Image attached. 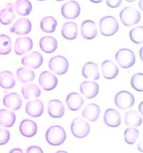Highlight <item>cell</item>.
<instances>
[{
  "mask_svg": "<svg viewBox=\"0 0 143 153\" xmlns=\"http://www.w3.org/2000/svg\"><path fill=\"white\" fill-rule=\"evenodd\" d=\"M45 138L50 145H61L66 139V131L60 125H52L47 130Z\"/></svg>",
  "mask_w": 143,
  "mask_h": 153,
  "instance_id": "obj_1",
  "label": "cell"
},
{
  "mask_svg": "<svg viewBox=\"0 0 143 153\" xmlns=\"http://www.w3.org/2000/svg\"><path fill=\"white\" fill-rule=\"evenodd\" d=\"M119 25L117 20L114 17L105 16L99 20V30L101 34L105 36H111L116 33Z\"/></svg>",
  "mask_w": 143,
  "mask_h": 153,
  "instance_id": "obj_2",
  "label": "cell"
},
{
  "mask_svg": "<svg viewBox=\"0 0 143 153\" xmlns=\"http://www.w3.org/2000/svg\"><path fill=\"white\" fill-rule=\"evenodd\" d=\"M119 18L124 25L130 27L139 23L141 14L135 8L127 6L122 10L119 13Z\"/></svg>",
  "mask_w": 143,
  "mask_h": 153,
  "instance_id": "obj_3",
  "label": "cell"
},
{
  "mask_svg": "<svg viewBox=\"0 0 143 153\" xmlns=\"http://www.w3.org/2000/svg\"><path fill=\"white\" fill-rule=\"evenodd\" d=\"M115 60L123 68H129L134 66L136 61L135 53L129 48H121L119 50L115 56Z\"/></svg>",
  "mask_w": 143,
  "mask_h": 153,
  "instance_id": "obj_4",
  "label": "cell"
},
{
  "mask_svg": "<svg viewBox=\"0 0 143 153\" xmlns=\"http://www.w3.org/2000/svg\"><path fill=\"white\" fill-rule=\"evenodd\" d=\"M71 133L78 139H83L90 133V125L84 119L77 117L72 121L71 123Z\"/></svg>",
  "mask_w": 143,
  "mask_h": 153,
  "instance_id": "obj_5",
  "label": "cell"
},
{
  "mask_svg": "<svg viewBox=\"0 0 143 153\" xmlns=\"http://www.w3.org/2000/svg\"><path fill=\"white\" fill-rule=\"evenodd\" d=\"M49 69L56 74L62 76L66 74L69 68V62L66 57L56 55L52 57L48 62Z\"/></svg>",
  "mask_w": 143,
  "mask_h": 153,
  "instance_id": "obj_6",
  "label": "cell"
},
{
  "mask_svg": "<svg viewBox=\"0 0 143 153\" xmlns=\"http://www.w3.org/2000/svg\"><path fill=\"white\" fill-rule=\"evenodd\" d=\"M135 97L129 91H121L115 95L114 102L118 108L120 109H127L135 104Z\"/></svg>",
  "mask_w": 143,
  "mask_h": 153,
  "instance_id": "obj_7",
  "label": "cell"
},
{
  "mask_svg": "<svg viewBox=\"0 0 143 153\" xmlns=\"http://www.w3.org/2000/svg\"><path fill=\"white\" fill-rule=\"evenodd\" d=\"M81 13L80 4L74 0L64 4L61 7V13L62 16L67 19H75L78 17Z\"/></svg>",
  "mask_w": 143,
  "mask_h": 153,
  "instance_id": "obj_8",
  "label": "cell"
},
{
  "mask_svg": "<svg viewBox=\"0 0 143 153\" xmlns=\"http://www.w3.org/2000/svg\"><path fill=\"white\" fill-rule=\"evenodd\" d=\"M39 82L44 90L51 91L57 86L58 78L53 73L44 71L41 72L39 76Z\"/></svg>",
  "mask_w": 143,
  "mask_h": 153,
  "instance_id": "obj_9",
  "label": "cell"
},
{
  "mask_svg": "<svg viewBox=\"0 0 143 153\" xmlns=\"http://www.w3.org/2000/svg\"><path fill=\"white\" fill-rule=\"evenodd\" d=\"M43 56L37 51H33L27 54L21 59V64L24 66L33 69H37L42 66L43 63Z\"/></svg>",
  "mask_w": 143,
  "mask_h": 153,
  "instance_id": "obj_10",
  "label": "cell"
},
{
  "mask_svg": "<svg viewBox=\"0 0 143 153\" xmlns=\"http://www.w3.org/2000/svg\"><path fill=\"white\" fill-rule=\"evenodd\" d=\"M33 47V40L28 36H21L16 39L14 45V51L16 54L21 56L32 50Z\"/></svg>",
  "mask_w": 143,
  "mask_h": 153,
  "instance_id": "obj_11",
  "label": "cell"
},
{
  "mask_svg": "<svg viewBox=\"0 0 143 153\" xmlns=\"http://www.w3.org/2000/svg\"><path fill=\"white\" fill-rule=\"evenodd\" d=\"M31 29L32 24L29 19L27 18H20L14 23L10 29V31L11 33L18 35H25L29 34Z\"/></svg>",
  "mask_w": 143,
  "mask_h": 153,
  "instance_id": "obj_12",
  "label": "cell"
},
{
  "mask_svg": "<svg viewBox=\"0 0 143 153\" xmlns=\"http://www.w3.org/2000/svg\"><path fill=\"white\" fill-rule=\"evenodd\" d=\"M99 85L93 81H84L80 85V90L82 94L87 99H93L99 93Z\"/></svg>",
  "mask_w": 143,
  "mask_h": 153,
  "instance_id": "obj_13",
  "label": "cell"
},
{
  "mask_svg": "<svg viewBox=\"0 0 143 153\" xmlns=\"http://www.w3.org/2000/svg\"><path fill=\"white\" fill-rule=\"evenodd\" d=\"M103 121L105 124L109 127H117L121 123L120 113L115 109H108L106 110L103 115Z\"/></svg>",
  "mask_w": 143,
  "mask_h": 153,
  "instance_id": "obj_14",
  "label": "cell"
},
{
  "mask_svg": "<svg viewBox=\"0 0 143 153\" xmlns=\"http://www.w3.org/2000/svg\"><path fill=\"white\" fill-rule=\"evenodd\" d=\"M98 30L96 23L92 20H86L81 25V35L84 39L92 40L95 39Z\"/></svg>",
  "mask_w": 143,
  "mask_h": 153,
  "instance_id": "obj_15",
  "label": "cell"
},
{
  "mask_svg": "<svg viewBox=\"0 0 143 153\" xmlns=\"http://www.w3.org/2000/svg\"><path fill=\"white\" fill-rule=\"evenodd\" d=\"M48 114L53 118H61L65 114V108L59 100H51L48 103Z\"/></svg>",
  "mask_w": 143,
  "mask_h": 153,
  "instance_id": "obj_16",
  "label": "cell"
},
{
  "mask_svg": "<svg viewBox=\"0 0 143 153\" xmlns=\"http://www.w3.org/2000/svg\"><path fill=\"white\" fill-rule=\"evenodd\" d=\"M25 111L31 117H40L44 112V103L40 100L29 101L25 106Z\"/></svg>",
  "mask_w": 143,
  "mask_h": 153,
  "instance_id": "obj_17",
  "label": "cell"
},
{
  "mask_svg": "<svg viewBox=\"0 0 143 153\" xmlns=\"http://www.w3.org/2000/svg\"><path fill=\"white\" fill-rule=\"evenodd\" d=\"M3 104L6 108L14 111L19 110L23 104V101L19 94L16 92L8 94L3 99Z\"/></svg>",
  "mask_w": 143,
  "mask_h": 153,
  "instance_id": "obj_18",
  "label": "cell"
},
{
  "mask_svg": "<svg viewBox=\"0 0 143 153\" xmlns=\"http://www.w3.org/2000/svg\"><path fill=\"white\" fill-rule=\"evenodd\" d=\"M82 73L84 77L88 79L97 80L100 77L98 65L93 62H87L82 67Z\"/></svg>",
  "mask_w": 143,
  "mask_h": 153,
  "instance_id": "obj_19",
  "label": "cell"
},
{
  "mask_svg": "<svg viewBox=\"0 0 143 153\" xmlns=\"http://www.w3.org/2000/svg\"><path fill=\"white\" fill-rule=\"evenodd\" d=\"M102 72L103 78L112 79L118 76L119 68L112 60H106L102 64Z\"/></svg>",
  "mask_w": 143,
  "mask_h": 153,
  "instance_id": "obj_20",
  "label": "cell"
},
{
  "mask_svg": "<svg viewBox=\"0 0 143 153\" xmlns=\"http://www.w3.org/2000/svg\"><path fill=\"white\" fill-rule=\"evenodd\" d=\"M37 125L31 119H24L19 125V131L23 136L33 137L37 133Z\"/></svg>",
  "mask_w": 143,
  "mask_h": 153,
  "instance_id": "obj_21",
  "label": "cell"
},
{
  "mask_svg": "<svg viewBox=\"0 0 143 153\" xmlns=\"http://www.w3.org/2000/svg\"><path fill=\"white\" fill-rule=\"evenodd\" d=\"M41 50L47 54L54 53L58 48L57 40L51 36H44L39 41Z\"/></svg>",
  "mask_w": 143,
  "mask_h": 153,
  "instance_id": "obj_22",
  "label": "cell"
},
{
  "mask_svg": "<svg viewBox=\"0 0 143 153\" xmlns=\"http://www.w3.org/2000/svg\"><path fill=\"white\" fill-rule=\"evenodd\" d=\"M84 99L77 92H72L67 96L66 103L69 109L76 111L80 109L84 105Z\"/></svg>",
  "mask_w": 143,
  "mask_h": 153,
  "instance_id": "obj_23",
  "label": "cell"
},
{
  "mask_svg": "<svg viewBox=\"0 0 143 153\" xmlns=\"http://www.w3.org/2000/svg\"><path fill=\"white\" fill-rule=\"evenodd\" d=\"M78 33V27L75 22L69 21L64 23L62 25L61 34L67 40H74L76 39Z\"/></svg>",
  "mask_w": 143,
  "mask_h": 153,
  "instance_id": "obj_24",
  "label": "cell"
},
{
  "mask_svg": "<svg viewBox=\"0 0 143 153\" xmlns=\"http://www.w3.org/2000/svg\"><path fill=\"white\" fill-rule=\"evenodd\" d=\"M83 117L91 122H94L99 119L100 115V108L97 104L89 103L86 105L82 111Z\"/></svg>",
  "mask_w": 143,
  "mask_h": 153,
  "instance_id": "obj_25",
  "label": "cell"
},
{
  "mask_svg": "<svg viewBox=\"0 0 143 153\" xmlns=\"http://www.w3.org/2000/svg\"><path fill=\"white\" fill-rule=\"evenodd\" d=\"M16 15L13 11V3H9L7 6L0 11V23L4 25H9L13 22Z\"/></svg>",
  "mask_w": 143,
  "mask_h": 153,
  "instance_id": "obj_26",
  "label": "cell"
},
{
  "mask_svg": "<svg viewBox=\"0 0 143 153\" xmlns=\"http://www.w3.org/2000/svg\"><path fill=\"white\" fill-rule=\"evenodd\" d=\"M16 115L14 112L6 109H0V125L10 128L16 123Z\"/></svg>",
  "mask_w": 143,
  "mask_h": 153,
  "instance_id": "obj_27",
  "label": "cell"
},
{
  "mask_svg": "<svg viewBox=\"0 0 143 153\" xmlns=\"http://www.w3.org/2000/svg\"><path fill=\"white\" fill-rule=\"evenodd\" d=\"M16 79L13 73L7 70L0 72V87L10 90L16 85Z\"/></svg>",
  "mask_w": 143,
  "mask_h": 153,
  "instance_id": "obj_28",
  "label": "cell"
},
{
  "mask_svg": "<svg viewBox=\"0 0 143 153\" xmlns=\"http://www.w3.org/2000/svg\"><path fill=\"white\" fill-rule=\"evenodd\" d=\"M142 123L141 116L135 110H130L124 114V123L129 127H139Z\"/></svg>",
  "mask_w": 143,
  "mask_h": 153,
  "instance_id": "obj_29",
  "label": "cell"
},
{
  "mask_svg": "<svg viewBox=\"0 0 143 153\" xmlns=\"http://www.w3.org/2000/svg\"><path fill=\"white\" fill-rule=\"evenodd\" d=\"M21 93L24 98L25 100H29L33 97L37 98L40 97L41 90L36 84H30L24 85L21 89Z\"/></svg>",
  "mask_w": 143,
  "mask_h": 153,
  "instance_id": "obj_30",
  "label": "cell"
},
{
  "mask_svg": "<svg viewBox=\"0 0 143 153\" xmlns=\"http://www.w3.org/2000/svg\"><path fill=\"white\" fill-rule=\"evenodd\" d=\"M15 10L21 16H27L32 11V4L29 0H17L15 3Z\"/></svg>",
  "mask_w": 143,
  "mask_h": 153,
  "instance_id": "obj_31",
  "label": "cell"
},
{
  "mask_svg": "<svg viewBox=\"0 0 143 153\" xmlns=\"http://www.w3.org/2000/svg\"><path fill=\"white\" fill-rule=\"evenodd\" d=\"M58 25L55 18L52 16H47L41 21L40 27L42 31L46 33H52L55 31Z\"/></svg>",
  "mask_w": 143,
  "mask_h": 153,
  "instance_id": "obj_32",
  "label": "cell"
},
{
  "mask_svg": "<svg viewBox=\"0 0 143 153\" xmlns=\"http://www.w3.org/2000/svg\"><path fill=\"white\" fill-rule=\"evenodd\" d=\"M16 74L18 80L23 84L31 82L35 78V73L34 71L26 68H19L17 69Z\"/></svg>",
  "mask_w": 143,
  "mask_h": 153,
  "instance_id": "obj_33",
  "label": "cell"
},
{
  "mask_svg": "<svg viewBox=\"0 0 143 153\" xmlns=\"http://www.w3.org/2000/svg\"><path fill=\"white\" fill-rule=\"evenodd\" d=\"M12 49V41L7 35H0V55L9 54Z\"/></svg>",
  "mask_w": 143,
  "mask_h": 153,
  "instance_id": "obj_34",
  "label": "cell"
},
{
  "mask_svg": "<svg viewBox=\"0 0 143 153\" xmlns=\"http://www.w3.org/2000/svg\"><path fill=\"white\" fill-rule=\"evenodd\" d=\"M140 132L137 128L129 127L124 131V139L125 142L129 145H134L138 139Z\"/></svg>",
  "mask_w": 143,
  "mask_h": 153,
  "instance_id": "obj_35",
  "label": "cell"
},
{
  "mask_svg": "<svg viewBox=\"0 0 143 153\" xmlns=\"http://www.w3.org/2000/svg\"><path fill=\"white\" fill-rule=\"evenodd\" d=\"M129 37L131 41L136 45L143 42V27L138 26L133 28L129 32Z\"/></svg>",
  "mask_w": 143,
  "mask_h": 153,
  "instance_id": "obj_36",
  "label": "cell"
},
{
  "mask_svg": "<svg viewBox=\"0 0 143 153\" xmlns=\"http://www.w3.org/2000/svg\"><path fill=\"white\" fill-rule=\"evenodd\" d=\"M130 85L134 90L142 92L143 91V74L135 73L130 79Z\"/></svg>",
  "mask_w": 143,
  "mask_h": 153,
  "instance_id": "obj_37",
  "label": "cell"
},
{
  "mask_svg": "<svg viewBox=\"0 0 143 153\" xmlns=\"http://www.w3.org/2000/svg\"><path fill=\"white\" fill-rule=\"evenodd\" d=\"M10 139V133L5 128L0 127V145H5Z\"/></svg>",
  "mask_w": 143,
  "mask_h": 153,
  "instance_id": "obj_38",
  "label": "cell"
},
{
  "mask_svg": "<svg viewBox=\"0 0 143 153\" xmlns=\"http://www.w3.org/2000/svg\"><path fill=\"white\" fill-rule=\"evenodd\" d=\"M123 0H106V4L109 7L117 8L122 4Z\"/></svg>",
  "mask_w": 143,
  "mask_h": 153,
  "instance_id": "obj_39",
  "label": "cell"
},
{
  "mask_svg": "<svg viewBox=\"0 0 143 153\" xmlns=\"http://www.w3.org/2000/svg\"><path fill=\"white\" fill-rule=\"evenodd\" d=\"M27 152L28 153H42V151L41 147L38 146H31L27 149Z\"/></svg>",
  "mask_w": 143,
  "mask_h": 153,
  "instance_id": "obj_40",
  "label": "cell"
},
{
  "mask_svg": "<svg viewBox=\"0 0 143 153\" xmlns=\"http://www.w3.org/2000/svg\"><path fill=\"white\" fill-rule=\"evenodd\" d=\"M23 150H21V149H19V148H15V149H12L11 151H10V152H11V153H17V152H20V153H21V152H23Z\"/></svg>",
  "mask_w": 143,
  "mask_h": 153,
  "instance_id": "obj_41",
  "label": "cell"
},
{
  "mask_svg": "<svg viewBox=\"0 0 143 153\" xmlns=\"http://www.w3.org/2000/svg\"><path fill=\"white\" fill-rule=\"evenodd\" d=\"M90 1H92V3H94V4H99L103 1V0H90Z\"/></svg>",
  "mask_w": 143,
  "mask_h": 153,
  "instance_id": "obj_42",
  "label": "cell"
},
{
  "mask_svg": "<svg viewBox=\"0 0 143 153\" xmlns=\"http://www.w3.org/2000/svg\"><path fill=\"white\" fill-rule=\"evenodd\" d=\"M142 102H141V103H140L139 105V111L140 113H141V114L142 115L143 114V112H142Z\"/></svg>",
  "mask_w": 143,
  "mask_h": 153,
  "instance_id": "obj_43",
  "label": "cell"
},
{
  "mask_svg": "<svg viewBox=\"0 0 143 153\" xmlns=\"http://www.w3.org/2000/svg\"><path fill=\"white\" fill-rule=\"evenodd\" d=\"M142 141L141 140V141L140 142L139 146H138V149H139L141 152H142Z\"/></svg>",
  "mask_w": 143,
  "mask_h": 153,
  "instance_id": "obj_44",
  "label": "cell"
},
{
  "mask_svg": "<svg viewBox=\"0 0 143 153\" xmlns=\"http://www.w3.org/2000/svg\"><path fill=\"white\" fill-rule=\"evenodd\" d=\"M142 0H140V1H139V7H140V8H141V10H142Z\"/></svg>",
  "mask_w": 143,
  "mask_h": 153,
  "instance_id": "obj_45",
  "label": "cell"
},
{
  "mask_svg": "<svg viewBox=\"0 0 143 153\" xmlns=\"http://www.w3.org/2000/svg\"><path fill=\"white\" fill-rule=\"evenodd\" d=\"M125 1H127V2H129V3H133L134 1H135L136 0H125Z\"/></svg>",
  "mask_w": 143,
  "mask_h": 153,
  "instance_id": "obj_46",
  "label": "cell"
},
{
  "mask_svg": "<svg viewBox=\"0 0 143 153\" xmlns=\"http://www.w3.org/2000/svg\"><path fill=\"white\" fill-rule=\"evenodd\" d=\"M142 47L141 48V51H140V54H141V60H142V56H141V54H142Z\"/></svg>",
  "mask_w": 143,
  "mask_h": 153,
  "instance_id": "obj_47",
  "label": "cell"
},
{
  "mask_svg": "<svg viewBox=\"0 0 143 153\" xmlns=\"http://www.w3.org/2000/svg\"><path fill=\"white\" fill-rule=\"evenodd\" d=\"M55 1H64V0H55Z\"/></svg>",
  "mask_w": 143,
  "mask_h": 153,
  "instance_id": "obj_48",
  "label": "cell"
},
{
  "mask_svg": "<svg viewBox=\"0 0 143 153\" xmlns=\"http://www.w3.org/2000/svg\"><path fill=\"white\" fill-rule=\"evenodd\" d=\"M37 1H46V0H37Z\"/></svg>",
  "mask_w": 143,
  "mask_h": 153,
  "instance_id": "obj_49",
  "label": "cell"
},
{
  "mask_svg": "<svg viewBox=\"0 0 143 153\" xmlns=\"http://www.w3.org/2000/svg\"><path fill=\"white\" fill-rule=\"evenodd\" d=\"M57 152H66L65 151H57Z\"/></svg>",
  "mask_w": 143,
  "mask_h": 153,
  "instance_id": "obj_50",
  "label": "cell"
}]
</instances>
